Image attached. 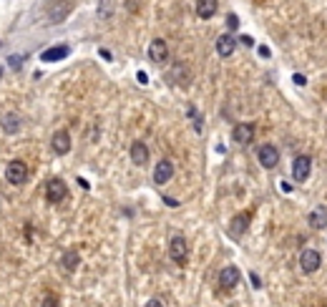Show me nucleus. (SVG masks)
<instances>
[{
	"mask_svg": "<svg viewBox=\"0 0 327 307\" xmlns=\"http://www.w3.org/2000/svg\"><path fill=\"white\" fill-rule=\"evenodd\" d=\"M169 257H171L176 265H184V262H186V257H189V244H186V239H184L181 234H174V237L169 239Z\"/></svg>",
	"mask_w": 327,
	"mask_h": 307,
	"instance_id": "1",
	"label": "nucleus"
},
{
	"mask_svg": "<svg viewBox=\"0 0 327 307\" xmlns=\"http://www.w3.org/2000/svg\"><path fill=\"white\" fill-rule=\"evenodd\" d=\"M5 179H8L10 184H15V187L25 184V181H28V164H25V161H20V159L10 161V164H8V169H5Z\"/></svg>",
	"mask_w": 327,
	"mask_h": 307,
	"instance_id": "2",
	"label": "nucleus"
},
{
	"mask_svg": "<svg viewBox=\"0 0 327 307\" xmlns=\"http://www.w3.org/2000/svg\"><path fill=\"white\" fill-rule=\"evenodd\" d=\"M65 197H68V187H65L63 179H50L48 187H45V199L50 204H60Z\"/></svg>",
	"mask_w": 327,
	"mask_h": 307,
	"instance_id": "3",
	"label": "nucleus"
},
{
	"mask_svg": "<svg viewBox=\"0 0 327 307\" xmlns=\"http://www.w3.org/2000/svg\"><path fill=\"white\" fill-rule=\"evenodd\" d=\"M310 171H312V159H310V156L302 154V156H297V159L292 161V179H295V181H300V184L307 181V179H310Z\"/></svg>",
	"mask_w": 327,
	"mask_h": 307,
	"instance_id": "4",
	"label": "nucleus"
},
{
	"mask_svg": "<svg viewBox=\"0 0 327 307\" xmlns=\"http://www.w3.org/2000/svg\"><path fill=\"white\" fill-rule=\"evenodd\" d=\"M50 149L58 154V156H65L71 151V134L65 129H58L53 136H50Z\"/></svg>",
	"mask_w": 327,
	"mask_h": 307,
	"instance_id": "5",
	"label": "nucleus"
},
{
	"mask_svg": "<svg viewBox=\"0 0 327 307\" xmlns=\"http://www.w3.org/2000/svg\"><path fill=\"white\" fill-rule=\"evenodd\" d=\"M320 265H322V257H320V252H317V250H305V252L300 255V267H302V272H305V275L317 272V270H320Z\"/></svg>",
	"mask_w": 327,
	"mask_h": 307,
	"instance_id": "6",
	"label": "nucleus"
},
{
	"mask_svg": "<svg viewBox=\"0 0 327 307\" xmlns=\"http://www.w3.org/2000/svg\"><path fill=\"white\" fill-rule=\"evenodd\" d=\"M257 159H259V164L265 166V169H275V166L280 164V151H277L272 144H265V146H259Z\"/></svg>",
	"mask_w": 327,
	"mask_h": 307,
	"instance_id": "7",
	"label": "nucleus"
},
{
	"mask_svg": "<svg viewBox=\"0 0 327 307\" xmlns=\"http://www.w3.org/2000/svg\"><path fill=\"white\" fill-rule=\"evenodd\" d=\"M166 58H169V45H166V40H164V38L151 40V45H149V60H154V63H164Z\"/></svg>",
	"mask_w": 327,
	"mask_h": 307,
	"instance_id": "8",
	"label": "nucleus"
},
{
	"mask_svg": "<svg viewBox=\"0 0 327 307\" xmlns=\"http://www.w3.org/2000/svg\"><path fill=\"white\" fill-rule=\"evenodd\" d=\"M171 176H174V164H171L169 159H161V161L154 166V181L161 187V184L171 181Z\"/></svg>",
	"mask_w": 327,
	"mask_h": 307,
	"instance_id": "9",
	"label": "nucleus"
},
{
	"mask_svg": "<svg viewBox=\"0 0 327 307\" xmlns=\"http://www.w3.org/2000/svg\"><path fill=\"white\" fill-rule=\"evenodd\" d=\"M239 277H242L239 270L229 265V267H224V270L219 272V287H222V290H234V287L239 285Z\"/></svg>",
	"mask_w": 327,
	"mask_h": 307,
	"instance_id": "10",
	"label": "nucleus"
},
{
	"mask_svg": "<svg viewBox=\"0 0 327 307\" xmlns=\"http://www.w3.org/2000/svg\"><path fill=\"white\" fill-rule=\"evenodd\" d=\"M232 139H234L237 144L247 146V144L254 139V126H252V124H237L234 131H232Z\"/></svg>",
	"mask_w": 327,
	"mask_h": 307,
	"instance_id": "11",
	"label": "nucleus"
},
{
	"mask_svg": "<svg viewBox=\"0 0 327 307\" xmlns=\"http://www.w3.org/2000/svg\"><path fill=\"white\" fill-rule=\"evenodd\" d=\"M249 219H252V212L237 214V217L232 219V224H229V234H232V237H242V234L247 232V227H249Z\"/></svg>",
	"mask_w": 327,
	"mask_h": 307,
	"instance_id": "12",
	"label": "nucleus"
},
{
	"mask_svg": "<svg viewBox=\"0 0 327 307\" xmlns=\"http://www.w3.org/2000/svg\"><path fill=\"white\" fill-rule=\"evenodd\" d=\"M131 161H134L136 166H144L149 161V146L144 141H134V144H131Z\"/></svg>",
	"mask_w": 327,
	"mask_h": 307,
	"instance_id": "13",
	"label": "nucleus"
},
{
	"mask_svg": "<svg viewBox=\"0 0 327 307\" xmlns=\"http://www.w3.org/2000/svg\"><path fill=\"white\" fill-rule=\"evenodd\" d=\"M234 48H237V40H234L229 33H224V35L217 38V53H219L222 58H229V55L234 53Z\"/></svg>",
	"mask_w": 327,
	"mask_h": 307,
	"instance_id": "14",
	"label": "nucleus"
},
{
	"mask_svg": "<svg viewBox=\"0 0 327 307\" xmlns=\"http://www.w3.org/2000/svg\"><path fill=\"white\" fill-rule=\"evenodd\" d=\"M217 8H219L217 0H196V15H199L202 20H209L217 13Z\"/></svg>",
	"mask_w": 327,
	"mask_h": 307,
	"instance_id": "15",
	"label": "nucleus"
},
{
	"mask_svg": "<svg viewBox=\"0 0 327 307\" xmlns=\"http://www.w3.org/2000/svg\"><path fill=\"white\" fill-rule=\"evenodd\" d=\"M71 53V48L68 45H55V48H48V50H43V55H40V60H45V63H53V60H63L65 55Z\"/></svg>",
	"mask_w": 327,
	"mask_h": 307,
	"instance_id": "16",
	"label": "nucleus"
},
{
	"mask_svg": "<svg viewBox=\"0 0 327 307\" xmlns=\"http://www.w3.org/2000/svg\"><path fill=\"white\" fill-rule=\"evenodd\" d=\"M307 222H310V227H315V229H322V227L327 224V209H325V207H315V209L310 212Z\"/></svg>",
	"mask_w": 327,
	"mask_h": 307,
	"instance_id": "17",
	"label": "nucleus"
},
{
	"mask_svg": "<svg viewBox=\"0 0 327 307\" xmlns=\"http://www.w3.org/2000/svg\"><path fill=\"white\" fill-rule=\"evenodd\" d=\"M78 262H81L78 252H65V255L60 257V267H63V272H76V270H78Z\"/></svg>",
	"mask_w": 327,
	"mask_h": 307,
	"instance_id": "18",
	"label": "nucleus"
},
{
	"mask_svg": "<svg viewBox=\"0 0 327 307\" xmlns=\"http://www.w3.org/2000/svg\"><path fill=\"white\" fill-rule=\"evenodd\" d=\"M0 126H3L8 134H15V131L20 129V118H18L15 113H5L3 118H0Z\"/></svg>",
	"mask_w": 327,
	"mask_h": 307,
	"instance_id": "19",
	"label": "nucleus"
},
{
	"mask_svg": "<svg viewBox=\"0 0 327 307\" xmlns=\"http://www.w3.org/2000/svg\"><path fill=\"white\" fill-rule=\"evenodd\" d=\"M189 116L194 118V129H196V131H202V116H199V113H196L194 108H189Z\"/></svg>",
	"mask_w": 327,
	"mask_h": 307,
	"instance_id": "20",
	"label": "nucleus"
},
{
	"mask_svg": "<svg viewBox=\"0 0 327 307\" xmlns=\"http://www.w3.org/2000/svg\"><path fill=\"white\" fill-rule=\"evenodd\" d=\"M40 307H58V297H55V295H45Z\"/></svg>",
	"mask_w": 327,
	"mask_h": 307,
	"instance_id": "21",
	"label": "nucleus"
},
{
	"mask_svg": "<svg viewBox=\"0 0 327 307\" xmlns=\"http://www.w3.org/2000/svg\"><path fill=\"white\" fill-rule=\"evenodd\" d=\"M227 25H229V28L234 30V28L239 25V20H237V15H229V18H227Z\"/></svg>",
	"mask_w": 327,
	"mask_h": 307,
	"instance_id": "22",
	"label": "nucleus"
},
{
	"mask_svg": "<svg viewBox=\"0 0 327 307\" xmlns=\"http://www.w3.org/2000/svg\"><path fill=\"white\" fill-rule=\"evenodd\" d=\"M144 307H164V302H161V300H149Z\"/></svg>",
	"mask_w": 327,
	"mask_h": 307,
	"instance_id": "23",
	"label": "nucleus"
},
{
	"mask_svg": "<svg viewBox=\"0 0 327 307\" xmlns=\"http://www.w3.org/2000/svg\"><path fill=\"white\" fill-rule=\"evenodd\" d=\"M295 83H297V86H305V83H307V78H305V76H300V73H297V76H295Z\"/></svg>",
	"mask_w": 327,
	"mask_h": 307,
	"instance_id": "24",
	"label": "nucleus"
},
{
	"mask_svg": "<svg viewBox=\"0 0 327 307\" xmlns=\"http://www.w3.org/2000/svg\"><path fill=\"white\" fill-rule=\"evenodd\" d=\"M139 83H149V78H146V73H144V71H139Z\"/></svg>",
	"mask_w": 327,
	"mask_h": 307,
	"instance_id": "25",
	"label": "nucleus"
},
{
	"mask_svg": "<svg viewBox=\"0 0 327 307\" xmlns=\"http://www.w3.org/2000/svg\"><path fill=\"white\" fill-rule=\"evenodd\" d=\"M259 55H265V58H267V55H270V48H267V45H262V48H259Z\"/></svg>",
	"mask_w": 327,
	"mask_h": 307,
	"instance_id": "26",
	"label": "nucleus"
},
{
	"mask_svg": "<svg viewBox=\"0 0 327 307\" xmlns=\"http://www.w3.org/2000/svg\"><path fill=\"white\" fill-rule=\"evenodd\" d=\"M239 40H242V43H244V45H252V38H249V35H242V38H239Z\"/></svg>",
	"mask_w": 327,
	"mask_h": 307,
	"instance_id": "27",
	"label": "nucleus"
},
{
	"mask_svg": "<svg viewBox=\"0 0 327 307\" xmlns=\"http://www.w3.org/2000/svg\"><path fill=\"white\" fill-rule=\"evenodd\" d=\"M164 202H166V204H169V207H176V204H179V202H176V199H171V197H166V199H164Z\"/></svg>",
	"mask_w": 327,
	"mask_h": 307,
	"instance_id": "28",
	"label": "nucleus"
},
{
	"mask_svg": "<svg viewBox=\"0 0 327 307\" xmlns=\"http://www.w3.org/2000/svg\"><path fill=\"white\" fill-rule=\"evenodd\" d=\"M0 76H3V68H0Z\"/></svg>",
	"mask_w": 327,
	"mask_h": 307,
	"instance_id": "29",
	"label": "nucleus"
}]
</instances>
